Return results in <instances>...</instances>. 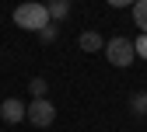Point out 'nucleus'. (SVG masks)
<instances>
[{
	"mask_svg": "<svg viewBox=\"0 0 147 132\" xmlns=\"http://www.w3.org/2000/svg\"><path fill=\"white\" fill-rule=\"evenodd\" d=\"M11 17H14V25L25 28V31H42V28L49 25V11H46V4H35V0L18 4Z\"/></svg>",
	"mask_w": 147,
	"mask_h": 132,
	"instance_id": "1",
	"label": "nucleus"
},
{
	"mask_svg": "<svg viewBox=\"0 0 147 132\" xmlns=\"http://www.w3.org/2000/svg\"><path fill=\"white\" fill-rule=\"evenodd\" d=\"M133 56H137V52H133V42H130V38H123V35H116V38H109V42H105V59L112 63V66H119V70H123V66H130V63H133Z\"/></svg>",
	"mask_w": 147,
	"mask_h": 132,
	"instance_id": "2",
	"label": "nucleus"
},
{
	"mask_svg": "<svg viewBox=\"0 0 147 132\" xmlns=\"http://www.w3.org/2000/svg\"><path fill=\"white\" fill-rule=\"evenodd\" d=\"M25 118H28L32 125H39V129H49L53 122H56V104H53L49 98H32Z\"/></svg>",
	"mask_w": 147,
	"mask_h": 132,
	"instance_id": "3",
	"label": "nucleus"
},
{
	"mask_svg": "<svg viewBox=\"0 0 147 132\" xmlns=\"http://www.w3.org/2000/svg\"><path fill=\"white\" fill-rule=\"evenodd\" d=\"M28 115V104H21L18 98H7L4 104H0V118H4L7 125H18V122H25Z\"/></svg>",
	"mask_w": 147,
	"mask_h": 132,
	"instance_id": "4",
	"label": "nucleus"
},
{
	"mask_svg": "<svg viewBox=\"0 0 147 132\" xmlns=\"http://www.w3.org/2000/svg\"><path fill=\"white\" fill-rule=\"evenodd\" d=\"M46 11H49V21L60 25V21H67V14H70V0H49Z\"/></svg>",
	"mask_w": 147,
	"mask_h": 132,
	"instance_id": "5",
	"label": "nucleus"
},
{
	"mask_svg": "<svg viewBox=\"0 0 147 132\" xmlns=\"http://www.w3.org/2000/svg\"><path fill=\"white\" fill-rule=\"evenodd\" d=\"M77 45H81L84 52H102V49H105V42H102V35H98V31H81Z\"/></svg>",
	"mask_w": 147,
	"mask_h": 132,
	"instance_id": "6",
	"label": "nucleus"
},
{
	"mask_svg": "<svg viewBox=\"0 0 147 132\" xmlns=\"http://www.w3.org/2000/svg\"><path fill=\"white\" fill-rule=\"evenodd\" d=\"M133 21H137V28L147 35V0H137V4H133Z\"/></svg>",
	"mask_w": 147,
	"mask_h": 132,
	"instance_id": "7",
	"label": "nucleus"
},
{
	"mask_svg": "<svg viewBox=\"0 0 147 132\" xmlns=\"http://www.w3.org/2000/svg\"><path fill=\"white\" fill-rule=\"evenodd\" d=\"M130 111H133V115H147V90L133 94V101H130Z\"/></svg>",
	"mask_w": 147,
	"mask_h": 132,
	"instance_id": "8",
	"label": "nucleus"
},
{
	"mask_svg": "<svg viewBox=\"0 0 147 132\" xmlns=\"http://www.w3.org/2000/svg\"><path fill=\"white\" fill-rule=\"evenodd\" d=\"M28 87H32V98H46V90H49V84H46V77H35V80H32Z\"/></svg>",
	"mask_w": 147,
	"mask_h": 132,
	"instance_id": "9",
	"label": "nucleus"
},
{
	"mask_svg": "<svg viewBox=\"0 0 147 132\" xmlns=\"http://www.w3.org/2000/svg\"><path fill=\"white\" fill-rule=\"evenodd\" d=\"M39 35H42V42H56V35H60V25H53V21H49V25H46Z\"/></svg>",
	"mask_w": 147,
	"mask_h": 132,
	"instance_id": "10",
	"label": "nucleus"
},
{
	"mask_svg": "<svg viewBox=\"0 0 147 132\" xmlns=\"http://www.w3.org/2000/svg\"><path fill=\"white\" fill-rule=\"evenodd\" d=\"M133 52L140 56V59H147V35H140V38L133 42Z\"/></svg>",
	"mask_w": 147,
	"mask_h": 132,
	"instance_id": "11",
	"label": "nucleus"
},
{
	"mask_svg": "<svg viewBox=\"0 0 147 132\" xmlns=\"http://www.w3.org/2000/svg\"><path fill=\"white\" fill-rule=\"evenodd\" d=\"M109 4H112V7H133L137 0H109Z\"/></svg>",
	"mask_w": 147,
	"mask_h": 132,
	"instance_id": "12",
	"label": "nucleus"
},
{
	"mask_svg": "<svg viewBox=\"0 0 147 132\" xmlns=\"http://www.w3.org/2000/svg\"><path fill=\"white\" fill-rule=\"evenodd\" d=\"M144 118H147V115H144Z\"/></svg>",
	"mask_w": 147,
	"mask_h": 132,
	"instance_id": "13",
	"label": "nucleus"
}]
</instances>
